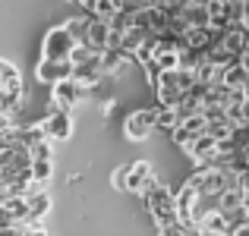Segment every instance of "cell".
I'll use <instances>...</instances> for the list:
<instances>
[{"mask_svg": "<svg viewBox=\"0 0 249 236\" xmlns=\"http://www.w3.org/2000/svg\"><path fill=\"white\" fill-rule=\"evenodd\" d=\"M51 173H54V164H51V157H41V161H29V180H32V186L41 189L44 183L51 180Z\"/></svg>", "mask_w": 249, "mask_h": 236, "instance_id": "13", "label": "cell"}, {"mask_svg": "<svg viewBox=\"0 0 249 236\" xmlns=\"http://www.w3.org/2000/svg\"><path fill=\"white\" fill-rule=\"evenodd\" d=\"M22 202H25L29 224H41V220L48 218V211H51V195H48V189H32Z\"/></svg>", "mask_w": 249, "mask_h": 236, "instance_id": "8", "label": "cell"}, {"mask_svg": "<svg viewBox=\"0 0 249 236\" xmlns=\"http://www.w3.org/2000/svg\"><path fill=\"white\" fill-rule=\"evenodd\" d=\"M231 236H249V224H243V227H233Z\"/></svg>", "mask_w": 249, "mask_h": 236, "instance_id": "18", "label": "cell"}, {"mask_svg": "<svg viewBox=\"0 0 249 236\" xmlns=\"http://www.w3.org/2000/svg\"><path fill=\"white\" fill-rule=\"evenodd\" d=\"M180 236H202V233L196 230V227H183V233H180Z\"/></svg>", "mask_w": 249, "mask_h": 236, "instance_id": "19", "label": "cell"}, {"mask_svg": "<svg viewBox=\"0 0 249 236\" xmlns=\"http://www.w3.org/2000/svg\"><path fill=\"white\" fill-rule=\"evenodd\" d=\"M129 63H133V57L123 54L120 48H107L98 54V69H101V76H117V73H126Z\"/></svg>", "mask_w": 249, "mask_h": 236, "instance_id": "7", "label": "cell"}, {"mask_svg": "<svg viewBox=\"0 0 249 236\" xmlns=\"http://www.w3.org/2000/svg\"><path fill=\"white\" fill-rule=\"evenodd\" d=\"M139 195H142V202H145V211L152 214V220L158 224V230H161V227L177 224V214H174V192H170L167 186H161L155 176L145 183V189H142Z\"/></svg>", "mask_w": 249, "mask_h": 236, "instance_id": "1", "label": "cell"}, {"mask_svg": "<svg viewBox=\"0 0 249 236\" xmlns=\"http://www.w3.org/2000/svg\"><path fill=\"white\" fill-rule=\"evenodd\" d=\"M183 152H186L189 157H193L199 167H208V164L218 157V142L212 139V135H199V139H193V142H186L183 145Z\"/></svg>", "mask_w": 249, "mask_h": 236, "instance_id": "6", "label": "cell"}, {"mask_svg": "<svg viewBox=\"0 0 249 236\" xmlns=\"http://www.w3.org/2000/svg\"><path fill=\"white\" fill-rule=\"evenodd\" d=\"M148 180H152V164L136 161V164L126 167V183H123V189H126V192H142Z\"/></svg>", "mask_w": 249, "mask_h": 236, "instance_id": "11", "label": "cell"}, {"mask_svg": "<svg viewBox=\"0 0 249 236\" xmlns=\"http://www.w3.org/2000/svg\"><path fill=\"white\" fill-rule=\"evenodd\" d=\"M246 82H249V76H246V60L237 63V67H231L224 76H221V85H224L227 91H246Z\"/></svg>", "mask_w": 249, "mask_h": 236, "instance_id": "12", "label": "cell"}, {"mask_svg": "<svg viewBox=\"0 0 249 236\" xmlns=\"http://www.w3.org/2000/svg\"><path fill=\"white\" fill-rule=\"evenodd\" d=\"M180 22L186 25V32L208 29V3H180Z\"/></svg>", "mask_w": 249, "mask_h": 236, "instance_id": "10", "label": "cell"}, {"mask_svg": "<svg viewBox=\"0 0 249 236\" xmlns=\"http://www.w3.org/2000/svg\"><path fill=\"white\" fill-rule=\"evenodd\" d=\"M85 98H89V91L76 82H60V85L51 88V104H54V110H60V114H70L73 107H79Z\"/></svg>", "mask_w": 249, "mask_h": 236, "instance_id": "3", "label": "cell"}, {"mask_svg": "<svg viewBox=\"0 0 249 236\" xmlns=\"http://www.w3.org/2000/svg\"><path fill=\"white\" fill-rule=\"evenodd\" d=\"M38 129H41V135L48 142H67L70 135H73V117L60 114V110H51V114L38 123Z\"/></svg>", "mask_w": 249, "mask_h": 236, "instance_id": "5", "label": "cell"}, {"mask_svg": "<svg viewBox=\"0 0 249 236\" xmlns=\"http://www.w3.org/2000/svg\"><path fill=\"white\" fill-rule=\"evenodd\" d=\"M16 79H19V69L13 67V63L0 60V85H6V82H16Z\"/></svg>", "mask_w": 249, "mask_h": 236, "instance_id": "16", "label": "cell"}, {"mask_svg": "<svg viewBox=\"0 0 249 236\" xmlns=\"http://www.w3.org/2000/svg\"><path fill=\"white\" fill-rule=\"evenodd\" d=\"M180 126V120H177V114L174 110H161V107H155V129H161V133H174V129Z\"/></svg>", "mask_w": 249, "mask_h": 236, "instance_id": "15", "label": "cell"}, {"mask_svg": "<svg viewBox=\"0 0 249 236\" xmlns=\"http://www.w3.org/2000/svg\"><path fill=\"white\" fill-rule=\"evenodd\" d=\"M35 79H38V82H48V85H60V82H70V63L41 60V63L35 67Z\"/></svg>", "mask_w": 249, "mask_h": 236, "instance_id": "9", "label": "cell"}, {"mask_svg": "<svg viewBox=\"0 0 249 236\" xmlns=\"http://www.w3.org/2000/svg\"><path fill=\"white\" fill-rule=\"evenodd\" d=\"M123 183H126V167H117L114 173H110V186L123 192Z\"/></svg>", "mask_w": 249, "mask_h": 236, "instance_id": "17", "label": "cell"}, {"mask_svg": "<svg viewBox=\"0 0 249 236\" xmlns=\"http://www.w3.org/2000/svg\"><path fill=\"white\" fill-rule=\"evenodd\" d=\"M123 133H126L129 142H145L148 133H155V107H142L133 110L123 123Z\"/></svg>", "mask_w": 249, "mask_h": 236, "instance_id": "4", "label": "cell"}, {"mask_svg": "<svg viewBox=\"0 0 249 236\" xmlns=\"http://www.w3.org/2000/svg\"><path fill=\"white\" fill-rule=\"evenodd\" d=\"M63 32H67V35L73 38V44H76V48H82L85 32H89V19H85V16H73L70 22H63Z\"/></svg>", "mask_w": 249, "mask_h": 236, "instance_id": "14", "label": "cell"}, {"mask_svg": "<svg viewBox=\"0 0 249 236\" xmlns=\"http://www.w3.org/2000/svg\"><path fill=\"white\" fill-rule=\"evenodd\" d=\"M73 38L63 32V25H54L48 29L44 35V60H54V63H70V54H73Z\"/></svg>", "mask_w": 249, "mask_h": 236, "instance_id": "2", "label": "cell"}]
</instances>
